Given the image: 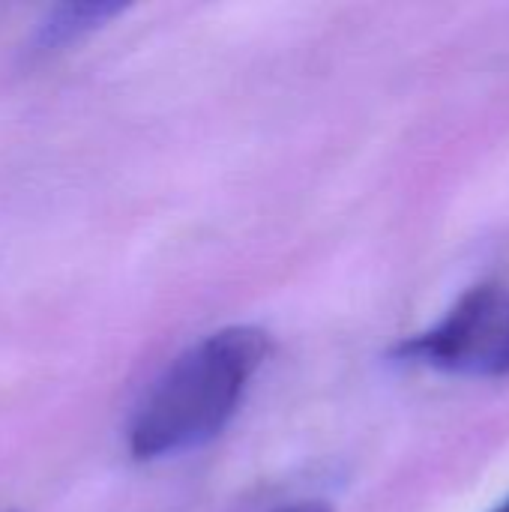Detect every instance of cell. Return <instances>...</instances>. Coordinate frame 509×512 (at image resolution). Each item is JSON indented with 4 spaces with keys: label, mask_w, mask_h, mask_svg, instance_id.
<instances>
[{
    "label": "cell",
    "mask_w": 509,
    "mask_h": 512,
    "mask_svg": "<svg viewBox=\"0 0 509 512\" xmlns=\"http://www.w3.org/2000/svg\"><path fill=\"white\" fill-rule=\"evenodd\" d=\"M396 357L468 378L509 375V288H468L438 324L396 345Z\"/></svg>",
    "instance_id": "obj_2"
},
{
    "label": "cell",
    "mask_w": 509,
    "mask_h": 512,
    "mask_svg": "<svg viewBox=\"0 0 509 512\" xmlns=\"http://www.w3.org/2000/svg\"><path fill=\"white\" fill-rule=\"evenodd\" d=\"M123 6L111 0H84V3H60L54 6L36 27L30 39V54H57L69 48L72 42H81L87 33L108 24L114 15H120Z\"/></svg>",
    "instance_id": "obj_3"
},
{
    "label": "cell",
    "mask_w": 509,
    "mask_h": 512,
    "mask_svg": "<svg viewBox=\"0 0 509 512\" xmlns=\"http://www.w3.org/2000/svg\"><path fill=\"white\" fill-rule=\"evenodd\" d=\"M273 512H333L324 501H294V504H285V507H276Z\"/></svg>",
    "instance_id": "obj_4"
},
{
    "label": "cell",
    "mask_w": 509,
    "mask_h": 512,
    "mask_svg": "<svg viewBox=\"0 0 509 512\" xmlns=\"http://www.w3.org/2000/svg\"><path fill=\"white\" fill-rule=\"evenodd\" d=\"M270 357L261 327H225L186 348L156 378L135 411L129 450L141 462L210 444L237 414L252 378Z\"/></svg>",
    "instance_id": "obj_1"
},
{
    "label": "cell",
    "mask_w": 509,
    "mask_h": 512,
    "mask_svg": "<svg viewBox=\"0 0 509 512\" xmlns=\"http://www.w3.org/2000/svg\"><path fill=\"white\" fill-rule=\"evenodd\" d=\"M492 512H509V498L507 501H504V504H498V507H495V510Z\"/></svg>",
    "instance_id": "obj_5"
}]
</instances>
